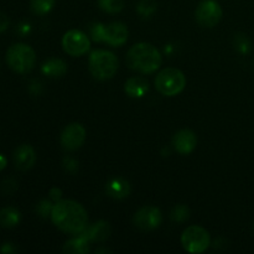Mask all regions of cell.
I'll use <instances>...</instances> for the list:
<instances>
[{"instance_id":"6","label":"cell","mask_w":254,"mask_h":254,"mask_svg":"<svg viewBox=\"0 0 254 254\" xmlns=\"http://www.w3.org/2000/svg\"><path fill=\"white\" fill-rule=\"evenodd\" d=\"M181 243L189 253H202L210 246V235L200 226H190L183 232Z\"/></svg>"},{"instance_id":"14","label":"cell","mask_w":254,"mask_h":254,"mask_svg":"<svg viewBox=\"0 0 254 254\" xmlns=\"http://www.w3.org/2000/svg\"><path fill=\"white\" fill-rule=\"evenodd\" d=\"M14 161L16 168L20 170L25 171L31 169L36 161V154H35L32 146L24 144V145H20L19 148H16L14 153Z\"/></svg>"},{"instance_id":"4","label":"cell","mask_w":254,"mask_h":254,"mask_svg":"<svg viewBox=\"0 0 254 254\" xmlns=\"http://www.w3.org/2000/svg\"><path fill=\"white\" fill-rule=\"evenodd\" d=\"M6 62L12 71L17 73H29L36 62V54L26 44H15L7 50Z\"/></svg>"},{"instance_id":"1","label":"cell","mask_w":254,"mask_h":254,"mask_svg":"<svg viewBox=\"0 0 254 254\" xmlns=\"http://www.w3.org/2000/svg\"><path fill=\"white\" fill-rule=\"evenodd\" d=\"M51 220L56 227L71 235H79L88 222V215L81 203L72 200L57 201L52 206Z\"/></svg>"},{"instance_id":"3","label":"cell","mask_w":254,"mask_h":254,"mask_svg":"<svg viewBox=\"0 0 254 254\" xmlns=\"http://www.w3.org/2000/svg\"><path fill=\"white\" fill-rule=\"evenodd\" d=\"M89 72L99 81L112 78L118 71V59L113 52L106 50H97L89 56Z\"/></svg>"},{"instance_id":"30","label":"cell","mask_w":254,"mask_h":254,"mask_svg":"<svg viewBox=\"0 0 254 254\" xmlns=\"http://www.w3.org/2000/svg\"><path fill=\"white\" fill-rule=\"evenodd\" d=\"M27 26H29V25H21V26H20V30H21L22 35L26 34V31L29 30V27H27Z\"/></svg>"},{"instance_id":"27","label":"cell","mask_w":254,"mask_h":254,"mask_svg":"<svg viewBox=\"0 0 254 254\" xmlns=\"http://www.w3.org/2000/svg\"><path fill=\"white\" fill-rule=\"evenodd\" d=\"M0 251H1L2 253H14L15 248L12 247L11 243H5V245H2V247L0 248Z\"/></svg>"},{"instance_id":"8","label":"cell","mask_w":254,"mask_h":254,"mask_svg":"<svg viewBox=\"0 0 254 254\" xmlns=\"http://www.w3.org/2000/svg\"><path fill=\"white\" fill-rule=\"evenodd\" d=\"M222 17V9L215 0H205L196 10V20L203 27H213Z\"/></svg>"},{"instance_id":"20","label":"cell","mask_w":254,"mask_h":254,"mask_svg":"<svg viewBox=\"0 0 254 254\" xmlns=\"http://www.w3.org/2000/svg\"><path fill=\"white\" fill-rule=\"evenodd\" d=\"M56 0H31L30 6L36 15H45L51 11Z\"/></svg>"},{"instance_id":"23","label":"cell","mask_w":254,"mask_h":254,"mask_svg":"<svg viewBox=\"0 0 254 254\" xmlns=\"http://www.w3.org/2000/svg\"><path fill=\"white\" fill-rule=\"evenodd\" d=\"M189 213H190V211L185 205H178L171 211V218L175 222H184L189 218Z\"/></svg>"},{"instance_id":"13","label":"cell","mask_w":254,"mask_h":254,"mask_svg":"<svg viewBox=\"0 0 254 254\" xmlns=\"http://www.w3.org/2000/svg\"><path fill=\"white\" fill-rule=\"evenodd\" d=\"M111 235V226L106 221H98L91 226H87L79 236L84 237L91 242H103Z\"/></svg>"},{"instance_id":"26","label":"cell","mask_w":254,"mask_h":254,"mask_svg":"<svg viewBox=\"0 0 254 254\" xmlns=\"http://www.w3.org/2000/svg\"><path fill=\"white\" fill-rule=\"evenodd\" d=\"M9 24H10V21H9V19H7L6 15H5L4 12L0 11V32L5 31V30L9 27Z\"/></svg>"},{"instance_id":"17","label":"cell","mask_w":254,"mask_h":254,"mask_svg":"<svg viewBox=\"0 0 254 254\" xmlns=\"http://www.w3.org/2000/svg\"><path fill=\"white\" fill-rule=\"evenodd\" d=\"M41 69L45 76L51 77V78H60L67 72V64L60 59H51L42 64Z\"/></svg>"},{"instance_id":"21","label":"cell","mask_w":254,"mask_h":254,"mask_svg":"<svg viewBox=\"0 0 254 254\" xmlns=\"http://www.w3.org/2000/svg\"><path fill=\"white\" fill-rule=\"evenodd\" d=\"M98 5L106 12H119L124 7V0H98Z\"/></svg>"},{"instance_id":"25","label":"cell","mask_w":254,"mask_h":254,"mask_svg":"<svg viewBox=\"0 0 254 254\" xmlns=\"http://www.w3.org/2000/svg\"><path fill=\"white\" fill-rule=\"evenodd\" d=\"M52 206L49 201H41V202L37 205V212H39L40 216L42 217H47L49 215H51Z\"/></svg>"},{"instance_id":"10","label":"cell","mask_w":254,"mask_h":254,"mask_svg":"<svg viewBox=\"0 0 254 254\" xmlns=\"http://www.w3.org/2000/svg\"><path fill=\"white\" fill-rule=\"evenodd\" d=\"M161 220L163 217H161L160 210L154 206H145L140 208L134 216V223L136 227L143 231L155 230L160 226Z\"/></svg>"},{"instance_id":"28","label":"cell","mask_w":254,"mask_h":254,"mask_svg":"<svg viewBox=\"0 0 254 254\" xmlns=\"http://www.w3.org/2000/svg\"><path fill=\"white\" fill-rule=\"evenodd\" d=\"M50 193H51V198L56 200V202L59 201V198L61 197V190H59V189H52Z\"/></svg>"},{"instance_id":"18","label":"cell","mask_w":254,"mask_h":254,"mask_svg":"<svg viewBox=\"0 0 254 254\" xmlns=\"http://www.w3.org/2000/svg\"><path fill=\"white\" fill-rule=\"evenodd\" d=\"M21 216L15 207H5L0 210V225L5 228H12L19 225Z\"/></svg>"},{"instance_id":"11","label":"cell","mask_w":254,"mask_h":254,"mask_svg":"<svg viewBox=\"0 0 254 254\" xmlns=\"http://www.w3.org/2000/svg\"><path fill=\"white\" fill-rule=\"evenodd\" d=\"M128 29L122 22H112L109 25H104L103 29V42L114 47L122 46L128 40Z\"/></svg>"},{"instance_id":"2","label":"cell","mask_w":254,"mask_h":254,"mask_svg":"<svg viewBox=\"0 0 254 254\" xmlns=\"http://www.w3.org/2000/svg\"><path fill=\"white\" fill-rule=\"evenodd\" d=\"M128 66L140 73H153L160 67L161 55L155 46L148 42H140L131 47L127 54Z\"/></svg>"},{"instance_id":"12","label":"cell","mask_w":254,"mask_h":254,"mask_svg":"<svg viewBox=\"0 0 254 254\" xmlns=\"http://www.w3.org/2000/svg\"><path fill=\"white\" fill-rule=\"evenodd\" d=\"M173 145L175 150L181 155H188L197 145L196 134L190 129H183L174 135Z\"/></svg>"},{"instance_id":"16","label":"cell","mask_w":254,"mask_h":254,"mask_svg":"<svg viewBox=\"0 0 254 254\" xmlns=\"http://www.w3.org/2000/svg\"><path fill=\"white\" fill-rule=\"evenodd\" d=\"M149 91V84L143 77H131L126 82V92L133 98H140Z\"/></svg>"},{"instance_id":"9","label":"cell","mask_w":254,"mask_h":254,"mask_svg":"<svg viewBox=\"0 0 254 254\" xmlns=\"http://www.w3.org/2000/svg\"><path fill=\"white\" fill-rule=\"evenodd\" d=\"M86 140V129L82 124L72 123L64 129L61 134V144L67 150H77Z\"/></svg>"},{"instance_id":"19","label":"cell","mask_w":254,"mask_h":254,"mask_svg":"<svg viewBox=\"0 0 254 254\" xmlns=\"http://www.w3.org/2000/svg\"><path fill=\"white\" fill-rule=\"evenodd\" d=\"M88 240H86L82 236H78L77 238L68 241L64 243V253H71V254H84L88 253L89 246Z\"/></svg>"},{"instance_id":"15","label":"cell","mask_w":254,"mask_h":254,"mask_svg":"<svg viewBox=\"0 0 254 254\" xmlns=\"http://www.w3.org/2000/svg\"><path fill=\"white\" fill-rule=\"evenodd\" d=\"M106 191L108 193V196L121 200V198L127 197L130 193V185L124 179L117 178L108 181V184L106 186Z\"/></svg>"},{"instance_id":"29","label":"cell","mask_w":254,"mask_h":254,"mask_svg":"<svg viewBox=\"0 0 254 254\" xmlns=\"http://www.w3.org/2000/svg\"><path fill=\"white\" fill-rule=\"evenodd\" d=\"M6 164H7L6 158H5L4 155H1V154H0V171L4 170V169L6 168Z\"/></svg>"},{"instance_id":"24","label":"cell","mask_w":254,"mask_h":254,"mask_svg":"<svg viewBox=\"0 0 254 254\" xmlns=\"http://www.w3.org/2000/svg\"><path fill=\"white\" fill-rule=\"evenodd\" d=\"M156 10V4L153 0H141L138 5L139 14L143 16H150Z\"/></svg>"},{"instance_id":"5","label":"cell","mask_w":254,"mask_h":254,"mask_svg":"<svg viewBox=\"0 0 254 254\" xmlns=\"http://www.w3.org/2000/svg\"><path fill=\"white\" fill-rule=\"evenodd\" d=\"M186 86V77L180 69L165 68L159 72L155 78V87L161 94L168 97L181 93Z\"/></svg>"},{"instance_id":"22","label":"cell","mask_w":254,"mask_h":254,"mask_svg":"<svg viewBox=\"0 0 254 254\" xmlns=\"http://www.w3.org/2000/svg\"><path fill=\"white\" fill-rule=\"evenodd\" d=\"M235 46L241 54H248L251 51V49H252V44H251L250 39L243 34L236 35Z\"/></svg>"},{"instance_id":"7","label":"cell","mask_w":254,"mask_h":254,"mask_svg":"<svg viewBox=\"0 0 254 254\" xmlns=\"http://www.w3.org/2000/svg\"><path fill=\"white\" fill-rule=\"evenodd\" d=\"M89 39L86 34L78 30H69L64 35L62 47L71 56H82L89 50Z\"/></svg>"}]
</instances>
